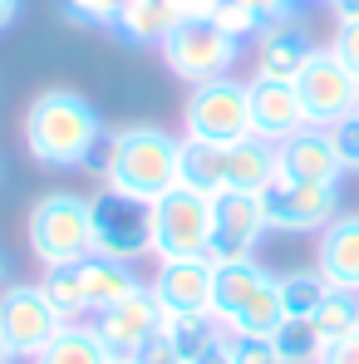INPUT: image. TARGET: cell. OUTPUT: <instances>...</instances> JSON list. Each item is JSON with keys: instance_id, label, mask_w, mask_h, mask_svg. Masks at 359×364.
<instances>
[{"instance_id": "obj_13", "label": "cell", "mask_w": 359, "mask_h": 364, "mask_svg": "<svg viewBox=\"0 0 359 364\" xmlns=\"http://www.w3.org/2000/svg\"><path fill=\"white\" fill-rule=\"evenodd\" d=\"M266 212L261 197L251 192H227L217 197V222H212V261H251L266 242Z\"/></svg>"}, {"instance_id": "obj_6", "label": "cell", "mask_w": 359, "mask_h": 364, "mask_svg": "<svg viewBox=\"0 0 359 364\" xmlns=\"http://www.w3.org/2000/svg\"><path fill=\"white\" fill-rule=\"evenodd\" d=\"M158 55H163V64L178 74L182 84H207L217 74H232V64L241 60V40L227 35L217 20L192 15V20H178L163 35Z\"/></svg>"}, {"instance_id": "obj_17", "label": "cell", "mask_w": 359, "mask_h": 364, "mask_svg": "<svg viewBox=\"0 0 359 364\" xmlns=\"http://www.w3.org/2000/svg\"><path fill=\"white\" fill-rule=\"evenodd\" d=\"M212 286H217L212 256L158 261V276H153V291H158L163 310H212Z\"/></svg>"}, {"instance_id": "obj_20", "label": "cell", "mask_w": 359, "mask_h": 364, "mask_svg": "<svg viewBox=\"0 0 359 364\" xmlns=\"http://www.w3.org/2000/svg\"><path fill=\"white\" fill-rule=\"evenodd\" d=\"M266 281H271V271L256 256L251 261H217V286H212V315H217V325L227 330L241 315V305L251 301Z\"/></svg>"}, {"instance_id": "obj_1", "label": "cell", "mask_w": 359, "mask_h": 364, "mask_svg": "<svg viewBox=\"0 0 359 364\" xmlns=\"http://www.w3.org/2000/svg\"><path fill=\"white\" fill-rule=\"evenodd\" d=\"M89 168H99L109 192H123V197L153 207L182 182V138L153 123H133L114 138H104V148L89 158Z\"/></svg>"}, {"instance_id": "obj_4", "label": "cell", "mask_w": 359, "mask_h": 364, "mask_svg": "<svg viewBox=\"0 0 359 364\" xmlns=\"http://www.w3.org/2000/svg\"><path fill=\"white\" fill-rule=\"evenodd\" d=\"M30 251L40 266H74L94 251V197L45 192L30 207Z\"/></svg>"}, {"instance_id": "obj_25", "label": "cell", "mask_w": 359, "mask_h": 364, "mask_svg": "<svg viewBox=\"0 0 359 364\" xmlns=\"http://www.w3.org/2000/svg\"><path fill=\"white\" fill-rule=\"evenodd\" d=\"M310 320H315V335H320L325 345L340 340V335H355L359 330V296L355 291H330Z\"/></svg>"}, {"instance_id": "obj_18", "label": "cell", "mask_w": 359, "mask_h": 364, "mask_svg": "<svg viewBox=\"0 0 359 364\" xmlns=\"http://www.w3.org/2000/svg\"><path fill=\"white\" fill-rule=\"evenodd\" d=\"M315 271L325 276L330 291H355L359 296V217H345V212H340V217L320 232Z\"/></svg>"}, {"instance_id": "obj_32", "label": "cell", "mask_w": 359, "mask_h": 364, "mask_svg": "<svg viewBox=\"0 0 359 364\" xmlns=\"http://www.w3.org/2000/svg\"><path fill=\"white\" fill-rule=\"evenodd\" d=\"M335 143H340V158H345V173H359V114L345 119L335 128Z\"/></svg>"}, {"instance_id": "obj_29", "label": "cell", "mask_w": 359, "mask_h": 364, "mask_svg": "<svg viewBox=\"0 0 359 364\" xmlns=\"http://www.w3.org/2000/svg\"><path fill=\"white\" fill-rule=\"evenodd\" d=\"M64 15L69 20H79V25H94V30H114V20H119V5L123 0H60Z\"/></svg>"}, {"instance_id": "obj_19", "label": "cell", "mask_w": 359, "mask_h": 364, "mask_svg": "<svg viewBox=\"0 0 359 364\" xmlns=\"http://www.w3.org/2000/svg\"><path fill=\"white\" fill-rule=\"evenodd\" d=\"M74 271H79L89 315H99L104 305H114L119 296H128L133 286H143L138 271H133V261H114V256H99V251H89L84 261H74Z\"/></svg>"}, {"instance_id": "obj_31", "label": "cell", "mask_w": 359, "mask_h": 364, "mask_svg": "<svg viewBox=\"0 0 359 364\" xmlns=\"http://www.w3.org/2000/svg\"><path fill=\"white\" fill-rule=\"evenodd\" d=\"M330 50H335V55L345 60V69H350V74L359 79V15H355V20H340V25H335V40H330Z\"/></svg>"}, {"instance_id": "obj_15", "label": "cell", "mask_w": 359, "mask_h": 364, "mask_svg": "<svg viewBox=\"0 0 359 364\" xmlns=\"http://www.w3.org/2000/svg\"><path fill=\"white\" fill-rule=\"evenodd\" d=\"M251 138H266V143H281L305 128V109H300L296 84L286 79H266V74H251Z\"/></svg>"}, {"instance_id": "obj_3", "label": "cell", "mask_w": 359, "mask_h": 364, "mask_svg": "<svg viewBox=\"0 0 359 364\" xmlns=\"http://www.w3.org/2000/svg\"><path fill=\"white\" fill-rule=\"evenodd\" d=\"M271 178H276V143L266 138H241V143L182 138V182L207 197H227V192L261 197Z\"/></svg>"}, {"instance_id": "obj_2", "label": "cell", "mask_w": 359, "mask_h": 364, "mask_svg": "<svg viewBox=\"0 0 359 364\" xmlns=\"http://www.w3.org/2000/svg\"><path fill=\"white\" fill-rule=\"evenodd\" d=\"M104 138V114L79 89H45L25 114V148L45 168H89Z\"/></svg>"}, {"instance_id": "obj_33", "label": "cell", "mask_w": 359, "mask_h": 364, "mask_svg": "<svg viewBox=\"0 0 359 364\" xmlns=\"http://www.w3.org/2000/svg\"><path fill=\"white\" fill-rule=\"evenodd\" d=\"M315 364H359V330H355V335L330 340V345L320 350V360H315Z\"/></svg>"}, {"instance_id": "obj_40", "label": "cell", "mask_w": 359, "mask_h": 364, "mask_svg": "<svg viewBox=\"0 0 359 364\" xmlns=\"http://www.w3.org/2000/svg\"><path fill=\"white\" fill-rule=\"evenodd\" d=\"M0 364H15V355H10V350H5V345H0Z\"/></svg>"}, {"instance_id": "obj_39", "label": "cell", "mask_w": 359, "mask_h": 364, "mask_svg": "<svg viewBox=\"0 0 359 364\" xmlns=\"http://www.w3.org/2000/svg\"><path fill=\"white\" fill-rule=\"evenodd\" d=\"M5 281H10V256L0 251V286H5Z\"/></svg>"}, {"instance_id": "obj_35", "label": "cell", "mask_w": 359, "mask_h": 364, "mask_svg": "<svg viewBox=\"0 0 359 364\" xmlns=\"http://www.w3.org/2000/svg\"><path fill=\"white\" fill-rule=\"evenodd\" d=\"M138 364H187V360H178V355H173V345H168V340L158 335V340H153V345H148V350L138 355Z\"/></svg>"}, {"instance_id": "obj_36", "label": "cell", "mask_w": 359, "mask_h": 364, "mask_svg": "<svg viewBox=\"0 0 359 364\" xmlns=\"http://www.w3.org/2000/svg\"><path fill=\"white\" fill-rule=\"evenodd\" d=\"M192 364H237V355H232V335L222 330V340H217V345H212L207 355H197Z\"/></svg>"}, {"instance_id": "obj_43", "label": "cell", "mask_w": 359, "mask_h": 364, "mask_svg": "<svg viewBox=\"0 0 359 364\" xmlns=\"http://www.w3.org/2000/svg\"><path fill=\"white\" fill-rule=\"evenodd\" d=\"M355 114H359V109H355Z\"/></svg>"}, {"instance_id": "obj_16", "label": "cell", "mask_w": 359, "mask_h": 364, "mask_svg": "<svg viewBox=\"0 0 359 364\" xmlns=\"http://www.w3.org/2000/svg\"><path fill=\"white\" fill-rule=\"evenodd\" d=\"M310 60H315V40L300 30L296 15H281V20L261 25V35H256V74L296 84Z\"/></svg>"}, {"instance_id": "obj_5", "label": "cell", "mask_w": 359, "mask_h": 364, "mask_svg": "<svg viewBox=\"0 0 359 364\" xmlns=\"http://www.w3.org/2000/svg\"><path fill=\"white\" fill-rule=\"evenodd\" d=\"M212 222H217V197L178 182L168 197L153 202V256L158 261L212 256Z\"/></svg>"}, {"instance_id": "obj_14", "label": "cell", "mask_w": 359, "mask_h": 364, "mask_svg": "<svg viewBox=\"0 0 359 364\" xmlns=\"http://www.w3.org/2000/svg\"><path fill=\"white\" fill-rule=\"evenodd\" d=\"M276 173L286 178H305V182H340L345 178V158L335 143V128H315L305 123L300 133L276 143Z\"/></svg>"}, {"instance_id": "obj_24", "label": "cell", "mask_w": 359, "mask_h": 364, "mask_svg": "<svg viewBox=\"0 0 359 364\" xmlns=\"http://www.w3.org/2000/svg\"><path fill=\"white\" fill-rule=\"evenodd\" d=\"M281 281V301H286V320H310L320 301L330 296V286H325V276L315 271V266H300V271H286V276H276Z\"/></svg>"}, {"instance_id": "obj_23", "label": "cell", "mask_w": 359, "mask_h": 364, "mask_svg": "<svg viewBox=\"0 0 359 364\" xmlns=\"http://www.w3.org/2000/svg\"><path fill=\"white\" fill-rule=\"evenodd\" d=\"M178 25V10L173 0H123L119 20H114V35L128 45H163V35Z\"/></svg>"}, {"instance_id": "obj_27", "label": "cell", "mask_w": 359, "mask_h": 364, "mask_svg": "<svg viewBox=\"0 0 359 364\" xmlns=\"http://www.w3.org/2000/svg\"><path fill=\"white\" fill-rule=\"evenodd\" d=\"M271 340H276V350H281L286 364H315L320 350H325V340L315 335V320H281V330Z\"/></svg>"}, {"instance_id": "obj_9", "label": "cell", "mask_w": 359, "mask_h": 364, "mask_svg": "<svg viewBox=\"0 0 359 364\" xmlns=\"http://www.w3.org/2000/svg\"><path fill=\"white\" fill-rule=\"evenodd\" d=\"M296 94H300V109H305V123H315V128H340L359 109V79L345 69V60L330 45L315 50V60L300 69Z\"/></svg>"}, {"instance_id": "obj_7", "label": "cell", "mask_w": 359, "mask_h": 364, "mask_svg": "<svg viewBox=\"0 0 359 364\" xmlns=\"http://www.w3.org/2000/svg\"><path fill=\"white\" fill-rule=\"evenodd\" d=\"M182 123H187V138H197V143L251 138V84L237 74H217L207 84H192Z\"/></svg>"}, {"instance_id": "obj_38", "label": "cell", "mask_w": 359, "mask_h": 364, "mask_svg": "<svg viewBox=\"0 0 359 364\" xmlns=\"http://www.w3.org/2000/svg\"><path fill=\"white\" fill-rule=\"evenodd\" d=\"M330 10H335V20H355L359 15V0H325Z\"/></svg>"}, {"instance_id": "obj_22", "label": "cell", "mask_w": 359, "mask_h": 364, "mask_svg": "<svg viewBox=\"0 0 359 364\" xmlns=\"http://www.w3.org/2000/svg\"><path fill=\"white\" fill-rule=\"evenodd\" d=\"M163 340L173 345L178 360L192 364L222 340V325H217L212 310H163Z\"/></svg>"}, {"instance_id": "obj_42", "label": "cell", "mask_w": 359, "mask_h": 364, "mask_svg": "<svg viewBox=\"0 0 359 364\" xmlns=\"http://www.w3.org/2000/svg\"><path fill=\"white\" fill-rule=\"evenodd\" d=\"M291 5H305V0H291Z\"/></svg>"}, {"instance_id": "obj_11", "label": "cell", "mask_w": 359, "mask_h": 364, "mask_svg": "<svg viewBox=\"0 0 359 364\" xmlns=\"http://www.w3.org/2000/svg\"><path fill=\"white\" fill-rule=\"evenodd\" d=\"M94 251L114 256V261L153 256V207L104 187L94 197Z\"/></svg>"}, {"instance_id": "obj_30", "label": "cell", "mask_w": 359, "mask_h": 364, "mask_svg": "<svg viewBox=\"0 0 359 364\" xmlns=\"http://www.w3.org/2000/svg\"><path fill=\"white\" fill-rule=\"evenodd\" d=\"M232 355L237 364H286L271 335H232Z\"/></svg>"}, {"instance_id": "obj_37", "label": "cell", "mask_w": 359, "mask_h": 364, "mask_svg": "<svg viewBox=\"0 0 359 364\" xmlns=\"http://www.w3.org/2000/svg\"><path fill=\"white\" fill-rule=\"evenodd\" d=\"M20 10H25V0H0V35L20 20Z\"/></svg>"}, {"instance_id": "obj_10", "label": "cell", "mask_w": 359, "mask_h": 364, "mask_svg": "<svg viewBox=\"0 0 359 364\" xmlns=\"http://www.w3.org/2000/svg\"><path fill=\"white\" fill-rule=\"evenodd\" d=\"M64 330V315L45 296V286H10L0 296V345L15 360H30Z\"/></svg>"}, {"instance_id": "obj_28", "label": "cell", "mask_w": 359, "mask_h": 364, "mask_svg": "<svg viewBox=\"0 0 359 364\" xmlns=\"http://www.w3.org/2000/svg\"><path fill=\"white\" fill-rule=\"evenodd\" d=\"M207 20H217V25H222L227 35H237L241 45L261 35V20H256V10H251L246 0H212V10H207Z\"/></svg>"}, {"instance_id": "obj_34", "label": "cell", "mask_w": 359, "mask_h": 364, "mask_svg": "<svg viewBox=\"0 0 359 364\" xmlns=\"http://www.w3.org/2000/svg\"><path fill=\"white\" fill-rule=\"evenodd\" d=\"M251 10H256V20L261 25H271V20H281V15H296V5L291 0H246Z\"/></svg>"}, {"instance_id": "obj_26", "label": "cell", "mask_w": 359, "mask_h": 364, "mask_svg": "<svg viewBox=\"0 0 359 364\" xmlns=\"http://www.w3.org/2000/svg\"><path fill=\"white\" fill-rule=\"evenodd\" d=\"M40 286H45V296L55 301V310H60L64 320H84V315H89L84 286H79V271H74V266H45Z\"/></svg>"}, {"instance_id": "obj_41", "label": "cell", "mask_w": 359, "mask_h": 364, "mask_svg": "<svg viewBox=\"0 0 359 364\" xmlns=\"http://www.w3.org/2000/svg\"><path fill=\"white\" fill-rule=\"evenodd\" d=\"M114 364H138V360H128V355H114Z\"/></svg>"}, {"instance_id": "obj_12", "label": "cell", "mask_w": 359, "mask_h": 364, "mask_svg": "<svg viewBox=\"0 0 359 364\" xmlns=\"http://www.w3.org/2000/svg\"><path fill=\"white\" fill-rule=\"evenodd\" d=\"M94 330L104 335V345H109L114 355L138 360V355L163 335V301H158L153 281H143V286H133L128 296H119L114 305H104V310L94 315Z\"/></svg>"}, {"instance_id": "obj_8", "label": "cell", "mask_w": 359, "mask_h": 364, "mask_svg": "<svg viewBox=\"0 0 359 364\" xmlns=\"http://www.w3.org/2000/svg\"><path fill=\"white\" fill-rule=\"evenodd\" d=\"M261 212H266V227L286 237L325 232L340 217V182H305L276 173L271 187L261 192Z\"/></svg>"}, {"instance_id": "obj_21", "label": "cell", "mask_w": 359, "mask_h": 364, "mask_svg": "<svg viewBox=\"0 0 359 364\" xmlns=\"http://www.w3.org/2000/svg\"><path fill=\"white\" fill-rule=\"evenodd\" d=\"M35 364H114V350L94 330V320H64V330L35 355Z\"/></svg>"}]
</instances>
